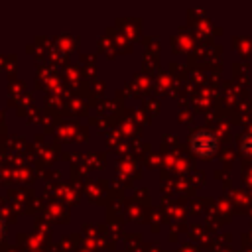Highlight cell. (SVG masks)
I'll return each instance as SVG.
<instances>
[{
  "label": "cell",
  "mask_w": 252,
  "mask_h": 252,
  "mask_svg": "<svg viewBox=\"0 0 252 252\" xmlns=\"http://www.w3.org/2000/svg\"><path fill=\"white\" fill-rule=\"evenodd\" d=\"M189 146H191V150H193L197 156H201V158H211V156H215L217 150H219V140H217V136H215L213 132H209V130H197V132L191 136Z\"/></svg>",
  "instance_id": "cell-1"
},
{
  "label": "cell",
  "mask_w": 252,
  "mask_h": 252,
  "mask_svg": "<svg viewBox=\"0 0 252 252\" xmlns=\"http://www.w3.org/2000/svg\"><path fill=\"white\" fill-rule=\"evenodd\" d=\"M240 150H242L246 156L252 158V134H246V136L242 138V142H240Z\"/></svg>",
  "instance_id": "cell-2"
},
{
  "label": "cell",
  "mask_w": 252,
  "mask_h": 252,
  "mask_svg": "<svg viewBox=\"0 0 252 252\" xmlns=\"http://www.w3.org/2000/svg\"><path fill=\"white\" fill-rule=\"evenodd\" d=\"M6 230H8V224H6V220L0 217V240H4V236H6Z\"/></svg>",
  "instance_id": "cell-3"
}]
</instances>
